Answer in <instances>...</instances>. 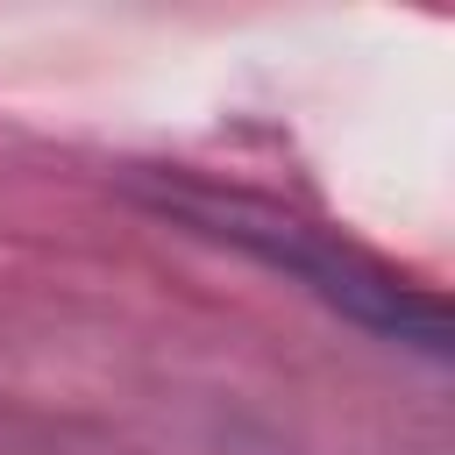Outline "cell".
Instances as JSON below:
<instances>
[{"label": "cell", "mask_w": 455, "mask_h": 455, "mask_svg": "<svg viewBox=\"0 0 455 455\" xmlns=\"http://www.w3.org/2000/svg\"><path fill=\"white\" fill-rule=\"evenodd\" d=\"M164 206H178L185 220L213 228L220 242H235V249L263 256L270 270L299 277L306 291H320V299H327V306H341L348 320H363V327H377V334H391V341H412V348H427V355H448L441 306L412 299V291H405V284H391L377 263H363V256H348V249L320 242L313 228L277 220V213L242 206V199H199V192H171Z\"/></svg>", "instance_id": "obj_1"}]
</instances>
